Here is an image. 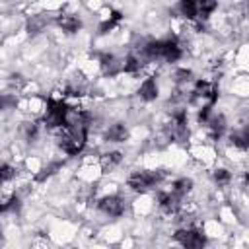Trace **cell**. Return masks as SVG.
Segmentation results:
<instances>
[{
  "instance_id": "obj_1",
  "label": "cell",
  "mask_w": 249,
  "mask_h": 249,
  "mask_svg": "<svg viewBox=\"0 0 249 249\" xmlns=\"http://www.w3.org/2000/svg\"><path fill=\"white\" fill-rule=\"evenodd\" d=\"M86 138H88V126H64L60 128L58 134V146L62 148V152L74 156L82 152V148L86 146Z\"/></svg>"
},
{
  "instance_id": "obj_2",
  "label": "cell",
  "mask_w": 249,
  "mask_h": 249,
  "mask_svg": "<svg viewBox=\"0 0 249 249\" xmlns=\"http://www.w3.org/2000/svg\"><path fill=\"white\" fill-rule=\"evenodd\" d=\"M165 177L163 171H148V169H138V171H132L128 175V187L132 191H138V193H144L152 187H156L158 183H161V179Z\"/></svg>"
},
{
  "instance_id": "obj_3",
  "label": "cell",
  "mask_w": 249,
  "mask_h": 249,
  "mask_svg": "<svg viewBox=\"0 0 249 249\" xmlns=\"http://www.w3.org/2000/svg\"><path fill=\"white\" fill-rule=\"evenodd\" d=\"M68 105L60 99H47V113H45V124L51 128H62L66 124Z\"/></svg>"
},
{
  "instance_id": "obj_4",
  "label": "cell",
  "mask_w": 249,
  "mask_h": 249,
  "mask_svg": "<svg viewBox=\"0 0 249 249\" xmlns=\"http://www.w3.org/2000/svg\"><path fill=\"white\" fill-rule=\"evenodd\" d=\"M218 97V86L208 80H198L193 89V101H202V107H210ZM200 107V109H202Z\"/></svg>"
},
{
  "instance_id": "obj_5",
  "label": "cell",
  "mask_w": 249,
  "mask_h": 249,
  "mask_svg": "<svg viewBox=\"0 0 249 249\" xmlns=\"http://www.w3.org/2000/svg\"><path fill=\"white\" fill-rule=\"evenodd\" d=\"M175 239L185 247V249H202L206 245V237L202 231L195 228H183L175 233Z\"/></svg>"
},
{
  "instance_id": "obj_6",
  "label": "cell",
  "mask_w": 249,
  "mask_h": 249,
  "mask_svg": "<svg viewBox=\"0 0 249 249\" xmlns=\"http://www.w3.org/2000/svg\"><path fill=\"white\" fill-rule=\"evenodd\" d=\"M99 210L109 214V216H121L124 212V200L119 196V195H113V196H105L99 200Z\"/></svg>"
},
{
  "instance_id": "obj_7",
  "label": "cell",
  "mask_w": 249,
  "mask_h": 249,
  "mask_svg": "<svg viewBox=\"0 0 249 249\" xmlns=\"http://www.w3.org/2000/svg\"><path fill=\"white\" fill-rule=\"evenodd\" d=\"M161 58L167 62H175L181 58V47L175 39H163L161 41Z\"/></svg>"
},
{
  "instance_id": "obj_8",
  "label": "cell",
  "mask_w": 249,
  "mask_h": 249,
  "mask_svg": "<svg viewBox=\"0 0 249 249\" xmlns=\"http://www.w3.org/2000/svg\"><path fill=\"white\" fill-rule=\"evenodd\" d=\"M158 202H160V208L167 214H175L179 210V196L173 193H160Z\"/></svg>"
},
{
  "instance_id": "obj_9",
  "label": "cell",
  "mask_w": 249,
  "mask_h": 249,
  "mask_svg": "<svg viewBox=\"0 0 249 249\" xmlns=\"http://www.w3.org/2000/svg\"><path fill=\"white\" fill-rule=\"evenodd\" d=\"M86 91H88V86H86V82H84L82 76L70 78L68 84L64 86V93H66V95H72V97H80V95H84Z\"/></svg>"
},
{
  "instance_id": "obj_10",
  "label": "cell",
  "mask_w": 249,
  "mask_h": 249,
  "mask_svg": "<svg viewBox=\"0 0 249 249\" xmlns=\"http://www.w3.org/2000/svg\"><path fill=\"white\" fill-rule=\"evenodd\" d=\"M105 138H107L109 142H123V140L128 138V130H126V126H124L123 123H115V124H111V126L107 128Z\"/></svg>"
},
{
  "instance_id": "obj_11",
  "label": "cell",
  "mask_w": 249,
  "mask_h": 249,
  "mask_svg": "<svg viewBox=\"0 0 249 249\" xmlns=\"http://www.w3.org/2000/svg\"><path fill=\"white\" fill-rule=\"evenodd\" d=\"M56 21L62 27V31H66V33H76L80 29V25H82L80 19L76 16H72V14H60Z\"/></svg>"
},
{
  "instance_id": "obj_12",
  "label": "cell",
  "mask_w": 249,
  "mask_h": 249,
  "mask_svg": "<svg viewBox=\"0 0 249 249\" xmlns=\"http://www.w3.org/2000/svg\"><path fill=\"white\" fill-rule=\"evenodd\" d=\"M138 93H140V97H142L144 101L156 99V97H158V84H156V80H154V78H146V80L142 82Z\"/></svg>"
},
{
  "instance_id": "obj_13",
  "label": "cell",
  "mask_w": 249,
  "mask_h": 249,
  "mask_svg": "<svg viewBox=\"0 0 249 249\" xmlns=\"http://www.w3.org/2000/svg\"><path fill=\"white\" fill-rule=\"evenodd\" d=\"M231 144L239 150H249V124H243L239 130L231 132Z\"/></svg>"
},
{
  "instance_id": "obj_14",
  "label": "cell",
  "mask_w": 249,
  "mask_h": 249,
  "mask_svg": "<svg viewBox=\"0 0 249 249\" xmlns=\"http://www.w3.org/2000/svg\"><path fill=\"white\" fill-rule=\"evenodd\" d=\"M101 68H103V72H105V74L115 76L117 72H121V70H123V62H119L113 54H103V56H101Z\"/></svg>"
},
{
  "instance_id": "obj_15",
  "label": "cell",
  "mask_w": 249,
  "mask_h": 249,
  "mask_svg": "<svg viewBox=\"0 0 249 249\" xmlns=\"http://www.w3.org/2000/svg\"><path fill=\"white\" fill-rule=\"evenodd\" d=\"M121 160H123V154L121 152H109V154H105L101 158V169H103V173L113 171L121 163Z\"/></svg>"
},
{
  "instance_id": "obj_16",
  "label": "cell",
  "mask_w": 249,
  "mask_h": 249,
  "mask_svg": "<svg viewBox=\"0 0 249 249\" xmlns=\"http://www.w3.org/2000/svg\"><path fill=\"white\" fill-rule=\"evenodd\" d=\"M179 12H181V16H185L189 19H195L198 16V4L196 2H191V0H183L179 4Z\"/></svg>"
},
{
  "instance_id": "obj_17",
  "label": "cell",
  "mask_w": 249,
  "mask_h": 249,
  "mask_svg": "<svg viewBox=\"0 0 249 249\" xmlns=\"http://www.w3.org/2000/svg\"><path fill=\"white\" fill-rule=\"evenodd\" d=\"M140 68H142V60H140V56H136V54L126 56V58H124V62H123V72L134 74V72H138Z\"/></svg>"
},
{
  "instance_id": "obj_18",
  "label": "cell",
  "mask_w": 249,
  "mask_h": 249,
  "mask_svg": "<svg viewBox=\"0 0 249 249\" xmlns=\"http://www.w3.org/2000/svg\"><path fill=\"white\" fill-rule=\"evenodd\" d=\"M206 124L210 126V130H212V134H214V136H220V134L224 132V128H226V121H224V117H222V115H214L212 119H208V121H206Z\"/></svg>"
},
{
  "instance_id": "obj_19",
  "label": "cell",
  "mask_w": 249,
  "mask_h": 249,
  "mask_svg": "<svg viewBox=\"0 0 249 249\" xmlns=\"http://www.w3.org/2000/svg\"><path fill=\"white\" fill-rule=\"evenodd\" d=\"M191 187H193V181L191 179H177L173 183V187H171V193L177 195V196H183V195H187L191 191Z\"/></svg>"
},
{
  "instance_id": "obj_20",
  "label": "cell",
  "mask_w": 249,
  "mask_h": 249,
  "mask_svg": "<svg viewBox=\"0 0 249 249\" xmlns=\"http://www.w3.org/2000/svg\"><path fill=\"white\" fill-rule=\"evenodd\" d=\"M198 4V16L196 18H200V19H206L208 16H210V12L216 8V2H206V0H202V2H196Z\"/></svg>"
},
{
  "instance_id": "obj_21",
  "label": "cell",
  "mask_w": 249,
  "mask_h": 249,
  "mask_svg": "<svg viewBox=\"0 0 249 249\" xmlns=\"http://www.w3.org/2000/svg\"><path fill=\"white\" fill-rule=\"evenodd\" d=\"M23 134H25L27 140H33L37 136V124L35 123H25L23 124Z\"/></svg>"
},
{
  "instance_id": "obj_22",
  "label": "cell",
  "mask_w": 249,
  "mask_h": 249,
  "mask_svg": "<svg viewBox=\"0 0 249 249\" xmlns=\"http://www.w3.org/2000/svg\"><path fill=\"white\" fill-rule=\"evenodd\" d=\"M119 19H121V14H119V12H115V14L111 16V19H107V21L101 25V33H105L107 29H111V27H113V25H115Z\"/></svg>"
},
{
  "instance_id": "obj_23",
  "label": "cell",
  "mask_w": 249,
  "mask_h": 249,
  "mask_svg": "<svg viewBox=\"0 0 249 249\" xmlns=\"http://www.w3.org/2000/svg\"><path fill=\"white\" fill-rule=\"evenodd\" d=\"M45 25V21L43 19H39V18H31V21H29V33H37V31H41V27Z\"/></svg>"
},
{
  "instance_id": "obj_24",
  "label": "cell",
  "mask_w": 249,
  "mask_h": 249,
  "mask_svg": "<svg viewBox=\"0 0 249 249\" xmlns=\"http://www.w3.org/2000/svg\"><path fill=\"white\" fill-rule=\"evenodd\" d=\"M214 179H216L218 183H228V181H230V171H228V169H216Z\"/></svg>"
},
{
  "instance_id": "obj_25",
  "label": "cell",
  "mask_w": 249,
  "mask_h": 249,
  "mask_svg": "<svg viewBox=\"0 0 249 249\" xmlns=\"http://www.w3.org/2000/svg\"><path fill=\"white\" fill-rule=\"evenodd\" d=\"M191 80V72L189 70H179L177 72V82H189Z\"/></svg>"
},
{
  "instance_id": "obj_26",
  "label": "cell",
  "mask_w": 249,
  "mask_h": 249,
  "mask_svg": "<svg viewBox=\"0 0 249 249\" xmlns=\"http://www.w3.org/2000/svg\"><path fill=\"white\" fill-rule=\"evenodd\" d=\"M12 175H14V169H12L8 163H4V167H2V179H4V181H8Z\"/></svg>"
}]
</instances>
